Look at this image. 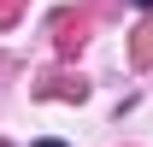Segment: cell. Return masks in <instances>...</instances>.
Masks as SVG:
<instances>
[{"label":"cell","mask_w":153,"mask_h":147,"mask_svg":"<svg viewBox=\"0 0 153 147\" xmlns=\"http://www.w3.org/2000/svg\"><path fill=\"white\" fill-rule=\"evenodd\" d=\"M36 147H65V141H36Z\"/></svg>","instance_id":"6da1fadb"},{"label":"cell","mask_w":153,"mask_h":147,"mask_svg":"<svg viewBox=\"0 0 153 147\" xmlns=\"http://www.w3.org/2000/svg\"><path fill=\"white\" fill-rule=\"evenodd\" d=\"M141 6H153V0H141Z\"/></svg>","instance_id":"7a4b0ae2"}]
</instances>
